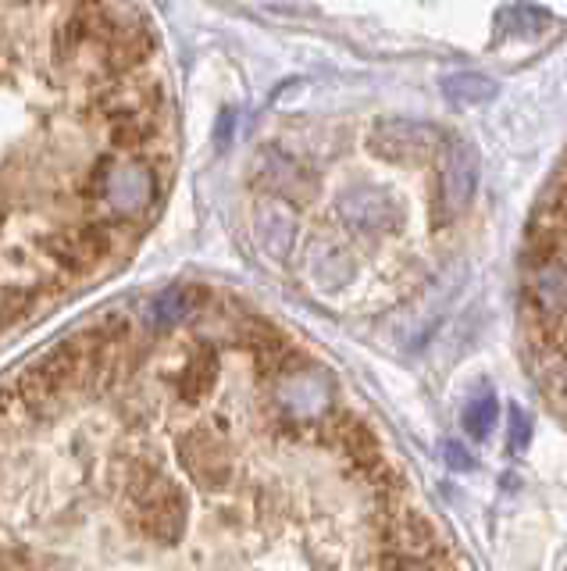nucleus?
Returning <instances> with one entry per match:
<instances>
[{
    "label": "nucleus",
    "instance_id": "6",
    "mask_svg": "<svg viewBox=\"0 0 567 571\" xmlns=\"http://www.w3.org/2000/svg\"><path fill=\"white\" fill-rule=\"evenodd\" d=\"M343 214L350 219V225L364 229V233H382V229L393 225V208H389V200L371 194V189H357L354 197H346Z\"/></svg>",
    "mask_w": 567,
    "mask_h": 571
},
{
    "label": "nucleus",
    "instance_id": "7",
    "mask_svg": "<svg viewBox=\"0 0 567 571\" xmlns=\"http://www.w3.org/2000/svg\"><path fill=\"white\" fill-rule=\"evenodd\" d=\"M442 97L450 104H485L496 97V79L489 75H479V72H457L442 79Z\"/></svg>",
    "mask_w": 567,
    "mask_h": 571
},
{
    "label": "nucleus",
    "instance_id": "10",
    "mask_svg": "<svg viewBox=\"0 0 567 571\" xmlns=\"http://www.w3.org/2000/svg\"><path fill=\"white\" fill-rule=\"evenodd\" d=\"M529 440H532V418L524 411H515V415H510V432H507L510 451H524Z\"/></svg>",
    "mask_w": 567,
    "mask_h": 571
},
{
    "label": "nucleus",
    "instance_id": "11",
    "mask_svg": "<svg viewBox=\"0 0 567 571\" xmlns=\"http://www.w3.org/2000/svg\"><path fill=\"white\" fill-rule=\"evenodd\" d=\"M447 461H450L453 468H461V471H468L471 465H475V461H471V457L464 454L461 443H450V446H447Z\"/></svg>",
    "mask_w": 567,
    "mask_h": 571
},
{
    "label": "nucleus",
    "instance_id": "9",
    "mask_svg": "<svg viewBox=\"0 0 567 571\" xmlns=\"http://www.w3.org/2000/svg\"><path fill=\"white\" fill-rule=\"evenodd\" d=\"M510 22H515V33L532 36V33H539L550 22V15L543 8H535V4H518L515 11H510Z\"/></svg>",
    "mask_w": 567,
    "mask_h": 571
},
{
    "label": "nucleus",
    "instance_id": "3",
    "mask_svg": "<svg viewBox=\"0 0 567 571\" xmlns=\"http://www.w3.org/2000/svg\"><path fill=\"white\" fill-rule=\"evenodd\" d=\"M524 304L532 315V343L567 329V261L543 254L524 279Z\"/></svg>",
    "mask_w": 567,
    "mask_h": 571
},
{
    "label": "nucleus",
    "instance_id": "8",
    "mask_svg": "<svg viewBox=\"0 0 567 571\" xmlns=\"http://www.w3.org/2000/svg\"><path fill=\"white\" fill-rule=\"evenodd\" d=\"M496 418H499V400H496V393L493 389H479L475 397H471L464 404V432L475 443H485L493 436V429H496Z\"/></svg>",
    "mask_w": 567,
    "mask_h": 571
},
{
    "label": "nucleus",
    "instance_id": "4",
    "mask_svg": "<svg viewBox=\"0 0 567 571\" xmlns=\"http://www.w3.org/2000/svg\"><path fill=\"white\" fill-rule=\"evenodd\" d=\"M479 179H482L479 147L468 140L450 143L439 172V208L447 219H457L461 211H468V203L479 194Z\"/></svg>",
    "mask_w": 567,
    "mask_h": 571
},
{
    "label": "nucleus",
    "instance_id": "1",
    "mask_svg": "<svg viewBox=\"0 0 567 571\" xmlns=\"http://www.w3.org/2000/svg\"><path fill=\"white\" fill-rule=\"evenodd\" d=\"M0 571H457L335 375L168 286L0 378Z\"/></svg>",
    "mask_w": 567,
    "mask_h": 571
},
{
    "label": "nucleus",
    "instance_id": "5",
    "mask_svg": "<svg viewBox=\"0 0 567 571\" xmlns=\"http://www.w3.org/2000/svg\"><path fill=\"white\" fill-rule=\"evenodd\" d=\"M368 143L378 158L417 165V161H428L439 151L442 132L436 126H425V121H378Z\"/></svg>",
    "mask_w": 567,
    "mask_h": 571
},
{
    "label": "nucleus",
    "instance_id": "2",
    "mask_svg": "<svg viewBox=\"0 0 567 571\" xmlns=\"http://www.w3.org/2000/svg\"><path fill=\"white\" fill-rule=\"evenodd\" d=\"M175 112L129 0H0V339L115 271L154 225Z\"/></svg>",
    "mask_w": 567,
    "mask_h": 571
}]
</instances>
